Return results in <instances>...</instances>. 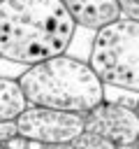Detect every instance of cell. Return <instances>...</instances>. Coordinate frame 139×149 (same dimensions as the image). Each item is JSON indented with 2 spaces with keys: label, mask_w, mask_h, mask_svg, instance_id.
<instances>
[{
  "label": "cell",
  "mask_w": 139,
  "mask_h": 149,
  "mask_svg": "<svg viewBox=\"0 0 139 149\" xmlns=\"http://www.w3.org/2000/svg\"><path fill=\"white\" fill-rule=\"evenodd\" d=\"M76 23L63 0H0V58L37 65L63 56Z\"/></svg>",
  "instance_id": "obj_1"
},
{
  "label": "cell",
  "mask_w": 139,
  "mask_h": 149,
  "mask_svg": "<svg viewBox=\"0 0 139 149\" xmlns=\"http://www.w3.org/2000/svg\"><path fill=\"white\" fill-rule=\"evenodd\" d=\"M72 144H74V149H116V144H111L102 135H95V133H88V130H83Z\"/></svg>",
  "instance_id": "obj_8"
},
{
  "label": "cell",
  "mask_w": 139,
  "mask_h": 149,
  "mask_svg": "<svg viewBox=\"0 0 139 149\" xmlns=\"http://www.w3.org/2000/svg\"><path fill=\"white\" fill-rule=\"evenodd\" d=\"M76 26L88 30H102L123 19L118 0H63Z\"/></svg>",
  "instance_id": "obj_6"
},
{
  "label": "cell",
  "mask_w": 139,
  "mask_h": 149,
  "mask_svg": "<svg viewBox=\"0 0 139 149\" xmlns=\"http://www.w3.org/2000/svg\"><path fill=\"white\" fill-rule=\"evenodd\" d=\"M19 86L28 105L81 116L104 102V84L93 68L67 54L30 65L19 77Z\"/></svg>",
  "instance_id": "obj_2"
},
{
  "label": "cell",
  "mask_w": 139,
  "mask_h": 149,
  "mask_svg": "<svg viewBox=\"0 0 139 149\" xmlns=\"http://www.w3.org/2000/svg\"><path fill=\"white\" fill-rule=\"evenodd\" d=\"M44 149H74L72 142H58V144H44Z\"/></svg>",
  "instance_id": "obj_12"
},
{
  "label": "cell",
  "mask_w": 139,
  "mask_h": 149,
  "mask_svg": "<svg viewBox=\"0 0 139 149\" xmlns=\"http://www.w3.org/2000/svg\"><path fill=\"white\" fill-rule=\"evenodd\" d=\"M83 130L102 135L116 147L134 144L139 137V116L134 107L116 100H104L83 116Z\"/></svg>",
  "instance_id": "obj_5"
},
{
  "label": "cell",
  "mask_w": 139,
  "mask_h": 149,
  "mask_svg": "<svg viewBox=\"0 0 139 149\" xmlns=\"http://www.w3.org/2000/svg\"><path fill=\"white\" fill-rule=\"evenodd\" d=\"M116 149H139L137 144H123V147H116Z\"/></svg>",
  "instance_id": "obj_14"
},
{
  "label": "cell",
  "mask_w": 139,
  "mask_h": 149,
  "mask_svg": "<svg viewBox=\"0 0 139 149\" xmlns=\"http://www.w3.org/2000/svg\"><path fill=\"white\" fill-rule=\"evenodd\" d=\"M118 5H120V12L125 19L139 21V0H118Z\"/></svg>",
  "instance_id": "obj_9"
},
{
  "label": "cell",
  "mask_w": 139,
  "mask_h": 149,
  "mask_svg": "<svg viewBox=\"0 0 139 149\" xmlns=\"http://www.w3.org/2000/svg\"><path fill=\"white\" fill-rule=\"evenodd\" d=\"M25 107H28V102H25V95L19 86V79L0 77V123L16 121Z\"/></svg>",
  "instance_id": "obj_7"
},
{
  "label": "cell",
  "mask_w": 139,
  "mask_h": 149,
  "mask_svg": "<svg viewBox=\"0 0 139 149\" xmlns=\"http://www.w3.org/2000/svg\"><path fill=\"white\" fill-rule=\"evenodd\" d=\"M19 135V128H16V121H2L0 123V144H5L9 137Z\"/></svg>",
  "instance_id": "obj_10"
},
{
  "label": "cell",
  "mask_w": 139,
  "mask_h": 149,
  "mask_svg": "<svg viewBox=\"0 0 139 149\" xmlns=\"http://www.w3.org/2000/svg\"><path fill=\"white\" fill-rule=\"evenodd\" d=\"M0 149H7V147H5V144H0Z\"/></svg>",
  "instance_id": "obj_16"
},
{
  "label": "cell",
  "mask_w": 139,
  "mask_h": 149,
  "mask_svg": "<svg viewBox=\"0 0 139 149\" xmlns=\"http://www.w3.org/2000/svg\"><path fill=\"white\" fill-rule=\"evenodd\" d=\"M134 112H137V116H139V98H137V102H134Z\"/></svg>",
  "instance_id": "obj_15"
},
{
  "label": "cell",
  "mask_w": 139,
  "mask_h": 149,
  "mask_svg": "<svg viewBox=\"0 0 139 149\" xmlns=\"http://www.w3.org/2000/svg\"><path fill=\"white\" fill-rule=\"evenodd\" d=\"M5 147L7 149H28V140L23 135H14V137H9L5 142Z\"/></svg>",
  "instance_id": "obj_11"
},
{
  "label": "cell",
  "mask_w": 139,
  "mask_h": 149,
  "mask_svg": "<svg viewBox=\"0 0 139 149\" xmlns=\"http://www.w3.org/2000/svg\"><path fill=\"white\" fill-rule=\"evenodd\" d=\"M134 144H137V147H139V137H137V142H134Z\"/></svg>",
  "instance_id": "obj_17"
},
{
  "label": "cell",
  "mask_w": 139,
  "mask_h": 149,
  "mask_svg": "<svg viewBox=\"0 0 139 149\" xmlns=\"http://www.w3.org/2000/svg\"><path fill=\"white\" fill-rule=\"evenodd\" d=\"M88 65L102 84L139 93V21L123 16L97 30Z\"/></svg>",
  "instance_id": "obj_3"
},
{
  "label": "cell",
  "mask_w": 139,
  "mask_h": 149,
  "mask_svg": "<svg viewBox=\"0 0 139 149\" xmlns=\"http://www.w3.org/2000/svg\"><path fill=\"white\" fill-rule=\"evenodd\" d=\"M19 135L25 140H37L42 144L74 142L83 133V116L49 107L28 105L16 119Z\"/></svg>",
  "instance_id": "obj_4"
},
{
  "label": "cell",
  "mask_w": 139,
  "mask_h": 149,
  "mask_svg": "<svg viewBox=\"0 0 139 149\" xmlns=\"http://www.w3.org/2000/svg\"><path fill=\"white\" fill-rule=\"evenodd\" d=\"M28 149H44V144L37 140H28Z\"/></svg>",
  "instance_id": "obj_13"
}]
</instances>
